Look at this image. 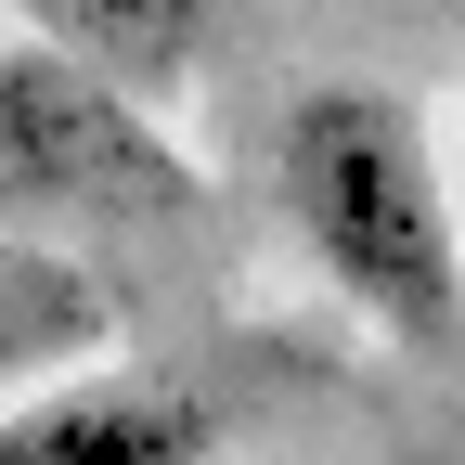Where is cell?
Returning a JSON list of instances; mask_svg holds the SVG:
<instances>
[{
    "mask_svg": "<svg viewBox=\"0 0 465 465\" xmlns=\"http://www.w3.org/2000/svg\"><path fill=\"white\" fill-rule=\"evenodd\" d=\"M452 194H465V104H452Z\"/></svg>",
    "mask_w": 465,
    "mask_h": 465,
    "instance_id": "8992f818",
    "label": "cell"
},
{
    "mask_svg": "<svg viewBox=\"0 0 465 465\" xmlns=\"http://www.w3.org/2000/svg\"><path fill=\"white\" fill-rule=\"evenodd\" d=\"M0 207H65V220H182L194 155L168 143L155 91L104 78L65 39H0Z\"/></svg>",
    "mask_w": 465,
    "mask_h": 465,
    "instance_id": "7a4b0ae2",
    "label": "cell"
},
{
    "mask_svg": "<svg viewBox=\"0 0 465 465\" xmlns=\"http://www.w3.org/2000/svg\"><path fill=\"white\" fill-rule=\"evenodd\" d=\"M116 349V284L78 246H39V232H0V401L39 375H78Z\"/></svg>",
    "mask_w": 465,
    "mask_h": 465,
    "instance_id": "277c9868",
    "label": "cell"
},
{
    "mask_svg": "<svg viewBox=\"0 0 465 465\" xmlns=\"http://www.w3.org/2000/svg\"><path fill=\"white\" fill-rule=\"evenodd\" d=\"M272 194L311 272L414 362H465V207L427 116L375 78H311L272 130Z\"/></svg>",
    "mask_w": 465,
    "mask_h": 465,
    "instance_id": "6da1fadb",
    "label": "cell"
},
{
    "mask_svg": "<svg viewBox=\"0 0 465 465\" xmlns=\"http://www.w3.org/2000/svg\"><path fill=\"white\" fill-rule=\"evenodd\" d=\"M207 452H220V414L182 375L78 362L0 401V465H207Z\"/></svg>",
    "mask_w": 465,
    "mask_h": 465,
    "instance_id": "3957f363",
    "label": "cell"
},
{
    "mask_svg": "<svg viewBox=\"0 0 465 465\" xmlns=\"http://www.w3.org/2000/svg\"><path fill=\"white\" fill-rule=\"evenodd\" d=\"M220 14H232V0H26V26H39V39L91 52L104 78H130V91H155V104L207 65Z\"/></svg>",
    "mask_w": 465,
    "mask_h": 465,
    "instance_id": "5b68a950",
    "label": "cell"
}]
</instances>
